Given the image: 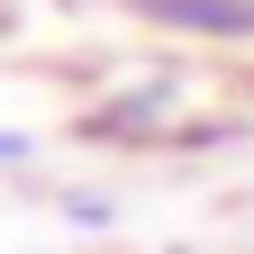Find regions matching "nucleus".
<instances>
[{
    "label": "nucleus",
    "instance_id": "obj_1",
    "mask_svg": "<svg viewBox=\"0 0 254 254\" xmlns=\"http://www.w3.org/2000/svg\"><path fill=\"white\" fill-rule=\"evenodd\" d=\"M154 18H173V27H209V37H245L254 9H227V0H154Z\"/></svg>",
    "mask_w": 254,
    "mask_h": 254
}]
</instances>
